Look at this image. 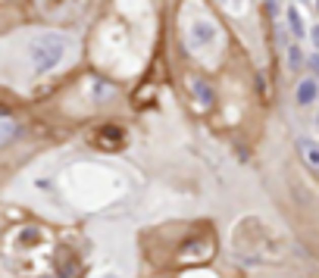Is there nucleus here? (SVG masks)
<instances>
[{
    "label": "nucleus",
    "mask_w": 319,
    "mask_h": 278,
    "mask_svg": "<svg viewBox=\"0 0 319 278\" xmlns=\"http://www.w3.org/2000/svg\"><path fill=\"white\" fill-rule=\"evenodd\" d=\"M63 53H66V44L63 38H38L31 44V60H34V69L38 72H47V69H56V63L63 60Z\"/></svg>",
    "instance_id": "nucleus-1"
},
{
    "label": "nucleus",
    "mask_w": 319,
    "mask_h": 278,
    "mask_svg": "<svg viewBox=\"0 0 319 278\" xmlns=\"http://www.w3.org/2000/svg\"><path fill=\"white\" fill-rule=\"evenodd\" d=\"M297 147H300V156H304V163L310 166L313 175L319 178V144H313V141H307V138H304Z\"/></svg>",
    "instance_id": "nucleus-2"
},
{
    "label": "nucleus",
    "mask_w": 319,
    "mask_h": 278,
    "mask_svg": "<svg viewBox=\"0 0 319 278\" xmlns=\"http://www.w3.org/2000/svg\"><path fill=\"white\" fill-rule=\"evenodd\" d=\"M313 100H316V82L304 78L297 85V103H313Z\"/></svg>",
    "instance_id": "nucleus-3"
},
{
    "label": "nucleus",
    "mask_w": 319,
    "mask_h": 278,
    "mask_svg": "<svg viewBox=\"0 0 319 278\" xmlns=\"http://www.w3.org/2000/svg\"><path fill=\"white\" fill-rule=\"evenodd\" d=\"M288 22H291V31H294V38H304V25H300V16H297V10H294V7L288 10Z\"/></svg>",
    "instance_id": "nucleus-4"
},
{
    "label": "nucleus",
    "mask_w": 319,
    "mask_h": 278,
    "mask_svg": "<svg viewBox=\"0 0 319 278\" xmlns=\"http://www.w3.org/2000/svg\"><path fill=\"white\" fill-rule=\"evenodd\" d=\"M310 66L316 69V75H319V57H313V60H310Z\"/></svg>",
    "instance_id": "nucleus-5"
},
{
    "label": "nucleus",
    "mask_w": 319,
    "mask_h": 278,
    "mask_svg": "<svg viewBox=\"0 0 319 278\" xmlns=\"http://www.w3.org/2000/svg\"><path fill=\"white\" fill-rule=\"evenodd\" d=\"M313 41H316V47H319V25L313 28Z\"/></svg>",
    "instance_id": "nucleus-6"
},
{
    "label": "nucleus",
    "mask_w": 319,
    "mask_h": 278,
    "mask_svg": "<svg viewBox=\"0 0 319 278\" xmlns=\"http://www.w3.org/2000/svg\"><path fill=\"white\" fill-rule=\"evenodd\" d=\"M316 10H319V7H316Z\"/></svg>",
    "instance_id": "nucleus-7"
}]
</instances>
